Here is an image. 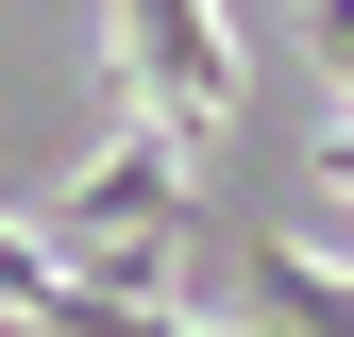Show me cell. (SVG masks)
<instances>
[{
	"label": "cell",
	"instance_id": "6da1fadb",
	"mask_svg": "<svg viewBox=\"0 0 354 337\" xmlns=\"http://www.w3.org/2000/svg\"><path fill=\"white\" fill-rule=\"evenodd\" d=\"M118 34H136V68H152V102H169V135H236V34H219L203 0H118Z\"/></svg>",
	"mask_w": 354,
	"mask_h": 337
},
{
	"label": "cell",
	"instance_id": "7a4b0ae2",
	"mask_svg": "<svg viewBox=\"0 0 354 337\" xmlns=\"http://www.w3.org/2000/svg\"><path fill=\"white\" fill-rule=\"evenodd\" d=\"M68 220H84V236H169V220H186V168H169V135H118V152L68 186Z\"/></svg>",
	"mask_w": 354,
	"mask_h": 337
}]
</instances>
